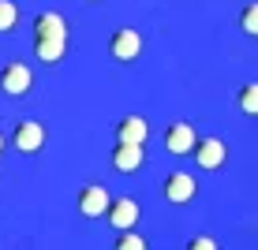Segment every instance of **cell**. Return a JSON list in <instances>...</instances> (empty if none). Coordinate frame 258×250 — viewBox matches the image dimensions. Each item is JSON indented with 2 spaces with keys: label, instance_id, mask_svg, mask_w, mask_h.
<instances>
[{
  "label": "cell",
  "instance_id": "1",
  "mask_svg": "<svg viewBox=\"0 0 258 250\" xmlns=\"http://www.w3.org/2000/svg\"><path fill=\"white\" fill-rule=\"evenodd\" d=\"M30 86H34V75H30V67H26V64L12 60V64L0 67V90H4L8 97H23Z\"/></svg>",
  "mask_w": 258,
  "mask_h": 250
},
{
  "label": "cell",
  "instance_id": "2",
  "mask_svg": "<svg viewBox=\"0 0 258 250\" xmlns=\"http://www.w3.org/2000/svg\"><path fill=\"white\" fill-rule=\"evenodd\" d=\"M109 52L116 60H139V52H142V34L139 30H131V26H120V30H112V38H109Z\"/></svg>",
  "mask_w": 258,
  "mask_h": 250
},
{
  "label": "cell",
  "instance_id": "3",
  "mask_svg": "<svg viewBox=\"0 0 258 250\" xmlns=\"http://www.w3.org/2000/svg\"><path fill=\"white\" fill-rule=\"evenodd\" d=\"M12 142L19 153H38L41 146H45V127H41L38 120H19L12 131Z\"/></svg>",
  "mask_w": 258,
  "mask_h": 250
},
{
  "label": "cell",
  "instance_id": "4",
  "mask_svg": "<svg viewBox=\"0 0 258 250\" xmlns=\"http://www.w3.org/2000/svg\"><path fill=\"white\" fill-rule=\"evenodd\" d=\"M191 153H195V160H199V168H221L225 157H228V146L221 138H195Z\"/></svg>",
  "mask_w": 258,
  "mask_h": 250
},
{
  "label": "cell",
  "instance_id": "5",
  "mask_svg": "<svg viewBox=\"0 0 258 250\" xmlns=\"http://www.w3.org/2000/svg\"><path fill=\"white\" fill-rule=\"evenodd\" d=\"M105 217H109L112 228H135L139 224V202L135 198H109Z\"/></svg>",
  "mask_w": 258,
  "mask_h": 250
},
{
  "label": "cell",
  "instance_id": "6",
  "mask_svg": "<svg viewBox=\"0 0 258 250\" xmlns=\"http://www.w3.org/2000/svg\"><path fill=\"white\" fill-rule=\"evenodd\" d=\"M165 198L172 202V205H187L195 198V176L191 172H168V180H165Z\"/></svg>",
  "mask_w": 258,
  "mask_h": 250
},
{
  "label": "cell",
  "instance_id": "7",
  "mask_svg": "<svg viewBox=\"0 0 258 250\" xmlns=\"http://www.w3.org/2000/svg\"><path fill=\"white\" fill-rule=\"evenodd\" d=\"M105 205H109V191L105 187H97V183H90V187H83L79 191V213L83 217H105Z\"/></svg>",
  "mask_w": 258,
  "mask_h": 250
},
{
  "label": "cell",
  "instance_id": "8",
  "mask_svg": "<svg viewBox=\"0 0 258 250\" xmlns=\"http://www.w3.org/2000/svg\"><path fill=\"white\" fill-rule=\"evenodd\" d=\"M142 160H146V149H142L139 142H116V149H112L116 172H139Z\"/></svg>",
  "mask_w": 258,
  "mask_h": 250
},
{
  "label": "cell",
  "instance_id": "9",
  "mask_svg": "<svg viewBox=\"0 0 258 250\" xmlns=\"http://www.w3.org/2000/svg\"><path fill=\"white\" fill-rule=\"evenodd\" d=\"M195 138H199V135L191 131V123H172V127H165V149H168V153H176V157L191 153Z\"/></svg>",
  "mask_w": 258,
  "mask_h": 250
},
{
  "label": "cell",
  "instance_id": "10",
  "mask_svg": "<svg viewBox=\"0 0 258 250\" xmlns=\"http://www.w3.org/2000/svg\"><path fill=\"white\" fill-rule=\"evenodd\" d=\"M38 38H60V41H68L64 15H56V12H41L38 19H34V41H38Z\"/></svg>",
  "mask_w": 258,
  "mask_h": 250
},
{
  "label": "cell",
  "instance_id": "11",
  "mask_svg": "<svg viewBox=\"0 0 258 250\" xmlns=\"http://www.w3.org/2000/svg\"><path fill=\"white\" fill-rule=\"evenodd\" d=\"M146 120H142V116H123V120L116 123V142H146Z\"/></svg>",
  "mask_w": 258,
  "mask_h": 250
},
{
  "label": "cell",
  "instance_id": "12",
  "mask_svg": "<svg viewBox=\"0 0 258 250\" xmlns=\"http://www.w3.org/2000/svg\"><path fill=\"white\" fill-rule=\"evenodd\" d=\"M34 56H38L41 64H56V60L64 56V41L60 38H38L34 41Z\"/></svg>",
  "mask_w": 258,
  "mask_h": 250
},
{
  "label": "cell",
  "instance_id": "13",
  "mask_svg": "<svg viewBox=\"0 0 258 250\" xmlns=\"http://www.w3.org/2000/svg\"><path fill=\"white\" fill-rule=\"evenodd\" d=\"M239 109H243V116H254L258 112V86L254 82L239 90Z\"/></svg>",
  "mask_w": 258,
  "mask_h": 250
},
{
  "label": "cell",
  "instance_id": "14",
  "mask_svg": "<svg viewBox=\"0 0 258 250\" xmlns=\"http://www.w3.org/2000/svg\"><path fill=\"white\" fill-rule=\"evenodd\" d=\"M15 19H19V8H15L12 0H0V34H4V30H12Z\"/></svg>",
  "mask_w": 258,
  "mask_h": 250
},
{
  "label": "cell",
  "instance_id": "15",
  "mask_svg": "<svg viewBox=\"0 0 258 250\" xmlns=\"http://www.w3.org/2000/svg\"><path fill=\"white\" fill-rule=\"evenodd\" d=\"M239 26H243V34H258V4H247V8H243Z\"/></svg>",
  "mask_w": 258,
  "mask_h": 250
},
{
  "label": "cell",
  "instance_id": "16",
  "mask_svg": "<svg viewBox=\"0 0 258 250\" xmlns=\"http://www.w3.org/2000/svg\"><path fill=\"white\" fill-rule=\"evenodd\" d=\"M116 246H120V250H142V246H146V239H142V235H131V231H123Z\"/></svg>",
  "mask_w": 258,
  "mask_h": 250
},
{
  "label": "cell",
  "instance_id": "17",
  "mask_svg": "<svg viewBox=\"0 0 258 250\" xmlns=\"http://www.w3.org/2000/svg\"><path fill=\"white\" fill-rule=\"evenodd\" d=\"M187 246H191V250H213V246H217V243H213V239H210V235H195V239H191V243H187Z\"/></svg>",
  "mask_w": 258,
  "mask_h": 250
},
{
  "label": "cell",
  "instance_id": "18",
  "mask_svg": "<svg viewBox=\"0 0 258 250\" xmlns=\"http://www.w3.org/2000/svg\"><path fill=\"white\" fill-rule=\"evenodd\" d=\"M0 149H4V138H0Z\"/></svg>",
  "mask_w": 258,
  "mask_h": 250
}]
</instances>
